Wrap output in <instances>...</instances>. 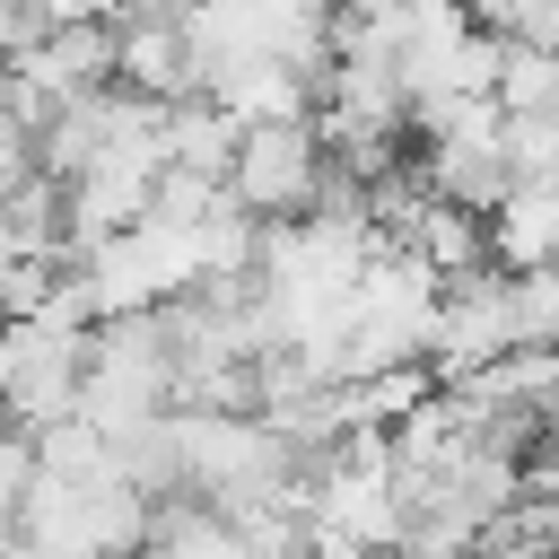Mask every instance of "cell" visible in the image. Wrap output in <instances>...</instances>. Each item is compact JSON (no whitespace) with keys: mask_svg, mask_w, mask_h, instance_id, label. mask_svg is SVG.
I'll return each instance as SVG.
<instances>
[{"mask_svg":"<svg viewBox=\"0 0 559 559\" xmlns=\"http://www.w3.org/2000/svg\"><path fill=\"white\" fill-rule=\"evenodd\" d=\"M314 183H323V140L306 122H271V131L236 140V166H227L236 210H306Z\"/></svg>","mask_w":559,"mask_h":559,"instance_id":"obj_1","label":"cell"}]
</instances>
